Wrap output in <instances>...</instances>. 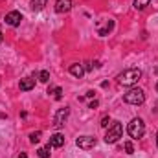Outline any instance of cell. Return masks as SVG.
<instances>
[{"label": "cell", "mask_w": 158, "mask_h": 158, "mask_svg": "<svg viewBox=\"0 0 158 158\" xmlns=\"http://www.w3.org/2000/svg\"><path fill=\"white\" fill-rule=\"evenodd\" d=\"M116 79H118L119 85H123V86H134L142 79V70L140 68H127Z\"/></svg>", "instance_id": "cell-1"}, {"label": "cell", "mask_w": 158, "mask_h": 158, "mask_svg": "<svg viewBox=\"0 0 158 158\" xmlns=\"http://www.w3.org/2000/svg\"><path fill=\"white\" fill-rule=\"evenodd\" d=\"M127 132L132 140H140L143 134H145V123L142 118H132L131 123L127 125Z\"/></svg>", "instance_id": "cell-2"}, {"label": "cell", "mask_w": 158, "mask_h": 158, "mask_svg": "<svg viewBox=\"0 0 158 158\" xmlns=\"http://www.w3.org/2000/svg\"><path fill=\"white\" fill-rule=\"evenodd\" d=\"M123 101L125 103H129V105H143V101H145V92L142 90V88H138V86H132L125 96H123Z\"/></svg>", "instance_id": "cell-3"}, {"label": "cell", "mask_w": 158, "mask_h": 158, "mask_svg": "<svg viewBox=\"0 0 158 158\" xmlns=\"http://www.w3.org/2000/svg\"><path fill=\"white\" fill-rule=\"evenodd\" d=\"M121 134H123V127H121V123H119V121H112V123L109 125V129H107L105 142H107V143H116L119 138H121Z\"/></svg>", "instance_id": "cell-4"}, {"label": "cell", "mask_w": 158, "mask_h": 158, "mask_svg": "<svg viewBox=\"0 0 158 158\" xmlns=\"http://www.w3.org/2000/svg\"><path fill=\"white\" fill-rule=\"evenodd\" d=\"M96 143H98V140H96L94 136H88V134H85V136H79L77 140H76V145H77L79 149H85V151H88V149H94V147H96Z\"/></svg>", "instance_id": "cell-5"}, {"label": "cell", "mask_w": 158, "mask_h": 158, "mask_svg": "<svg viewBox=\"0 0 158 158\" xmlns=\"http://www.w3.org/2000/svg\"><path fill=\"white\" fill-rule=\"evenodd\" d=\"M68 112H70L68 107H63V109H59V110L55 112V118H53V127H55V129H61V127L64 125V121L68 118Z\"/></svg>", "instance_id": "cell-6"}, {"label": "cell", "mask_w": 158, "mask_h": 158, "mask_svg": "<svg viewBox=\"0 0 158 158\" xmlns=\"http://www.w3.org/2000/svg\"><path fill=\"white\" fill-rule=\"evenodd\" d=\"M20 20H22V15L19 11H9L6 15V24H9V26H19Z\"/></svg>", "instance_id": "cell-7"}, {"label": "cell", "mask_w": 158, "mask_h": 158, "mask_svg": "<svg viewBox=\"0 0 158 158\" xmlns=\"http://www.w3.org/2000/svg\"><path fill=\"white\" fill-rule=\"evenodd\" d=\"M48 145H50V147H57V149H59V147H63V145H64V136H63L61 132L52 134V136H50V143H48Z\"/></svg>", "instance_id": "cell-8"}, {"label": "cell", "mask_w": 158, "mask_h": 158, "mask_svg": "<svg viewBox=\"0 0 158 158\" xmlns=\"http://www.w3.org/2000/svg\"><path fill=\"white\" fill-rule=\"evenodd\" d=\"M72 9V0H57L55 2V11L57 13H68Z\"/></svg>", "instance_id": "cell-9"}, {"label": "cell", "mask_w": 158, "mask_h": 158, "mask_svg": "<svg viewBox=\"0 0 158 158\" xmlns=\"http://www.w3.org/2000/svg\"><path fill=\"white\" fill-rule=\"evenodd\" d=\"M68 72L74 76V77L81 79L83 76H85V66L81 64V63H74V64H70V68H68Z\"/></svg>", "instance_id": "cell-10"}, {"label": "cell", "mask_w": 158, "mask_h": 158, "mask_svg": "<svg viewBox=\"0 0 158 158\" xmlns=\"http://www.w3.org/2000/svg\"><path fill=\"white\" fill-rule=\"evenodd\" d=\"M20 90L22 92H28V90H31L33 86H35V79L33 77H24V79H20Z\"/></svg>", "instance_id": "cell-11"}, {"label": "cell", "mask_w": 158, "mask_h": 158, "mask_svg": "<svg viewBox=\"0 0 158 158\" xmlns=\"http://www.w3.org/2000/svg\"><path fill=\"white\" fill-rule=\"evenodd\" d=\"M112 28H114V20H107V24H105V28H98V35H101V37H105V35H109L110 31H112Z\"/></svg>", "instance_id": "cell-12"}, {"label": "cell", "mask_w": 158, "mask_h": 158, "mask_svg": "<svg viewBox=\"0 0 158 158\" xmlns=\"http://www.w3.org/2000/svg\"><path fill=\"white\" fill-rule=\"evenodd\" d=\"M48 4V0H31V9L33 11H40V9H44V6Z\"/></svg>", "instance_id": "cell-13"}, {"label": "cell", "mask_w": 158, "mask_h": 158, "mask_svg": "<svg viewBox=\"0 0 158 158\" xmlns=\"http://www.w3.org/2000/svg\"><path fill=\"white\" fill-rule=\"evenodd\" d=\"M149 2H151V0H134L132 6H134V9H138V11H143V9L149 6Z\"/></svg>", "instance_id": "cell-14"}, {"label": "cell", "mask_w": 158, "mask_h": 158, "mask_svg": "<svg viewBox=\"0 0 158 158\" xmlns=\"http://www.w3.org/2000/svg\"><path fill=\"white\" fill-rule=\"evenodd\" d=\"M50 145H46V147H42V149H39L37 151V155H39V158H50Z\"/></svg>", "instance_id": "cell-15"}, {"label": "cell", "mask_w": 158, "mask_h": 158, "mask_svg": "<svg viewBox=\"0 0 158 158\" xmlns=\"http://www.w3.org/2000/svg\"><path fill=\"white\" fill-rule=\"evenodd\" d=\"M40 136H42V132H40V131L31 132V134H30V142H31V143H39V142H40Z\"/></svg>", "instance_id": "cell-16"}, {"label": "cell", "mask_w": 158, "mask_h": 158, "mask_svg": "<svg viewBox=\"0 0 158 158\" xmlns=\"http://www.w3.org/2000/svg\"><path fill=\"white\" fill-rule=\"evenodd\" d=\"M39 81L40 83H48V81H50V72H48V70H42L39 74Z\"/></svg>", "instance_id": "cell-17"}, {"label": "cell", "mask_w": 158, "mask_h": 158, "mask_svg": "<svg viewBox=\"0 0 158 158\" xmlns=\"http://www.w3.org/2000/svg\"><path fill=\"white\" fill-rule=\"evenodd\" d=\"M123 147H125V153H127V155H132V153H134V145H132V142H125Z\"/></svg>", "instance_id": "cell-18"}, {"label": "cell", "mask_w": 158, "mask_h": 158, "mask_svg": "<svg viewBox=\"0 0 158 158\" xmlns=\"http://www.w3.org/2000/svg\"><path fill=\"white\" fill-rule=\"evenodd\" d=\"M53 96H55V99H61V98H63V90H61L59 86H55V90H53Z\"/></svg>", "instance_id": "cell-19"}, {"label": "cell", "mask_w": 158, "mask_h": 158, "mask_svg": "<svg viewBox=\"0 0 158 158\" xmlns=\"http://www.w3.org/2000/svg\"><path fill=\"white\" fill-rule=\"evenodd\" d=\"M109 125H110V118H109V116H105V118L101 119V127H103V129H107Z\"/></svg>", "instance_id": "cell-20"}, {"label": "cell", "mask_w": 158, "mask_h": 158, "mask_svg": "<svg viewBox=\"0 0 158 158\" xmlns=\"http://www.w3.org/2000/svg\"><path fill=\"white\" fill-rule=\"evenodd\" d=\"M92 70H94L92 63H85V72H92Z\"/></svg>", "instance_id": "cell-21"}, {"label": "cell", "mask_w": 158, "mask_h": 158, "mask_svg": "<svg viewBox=\"0 0 158 158\" xmlns=\"http://www.w3.org/2000/svg\"><path fill=\"white\" fill-rule=\"evenodd\" d=\"M98 99H94V101H90V105H88V109H98Z\"/></svg>", "instance_id": "cell-22"}, {"label": "cell", "mask_w": 158, "mask_h": 158, "mask_svg": "<svg viewBox=\"0 0 158 158\" xmlns=\"http://www.w3.org/2000/svg\"><path fill=\"white\" fill-rule=\"evenodd\" d=\"M94 96H96V92H94V90H88V92H86V98H94Z\"/></svg>", "instance_id": "cell-23"}, {"label": "cell", "mask_w": 158, "mask_h": 158, "mask_svg": "<svg viewBox=\"0 0 158 158\" xmlns=\"http://www.w3.org/2000/svg\"><path fill=\"white\" fill-rule=\"evenodd\" d=\"M17 158H28V155H26V153H20V155H19Z\"/></svg>", "instance_id": "cell-24"}, {"label": "cell", "mask_w": 158, "mask_h": 158, "mask_svg": "<svg viewBox=\"0 0 158 158\" xmlns=\"http://www.w3.org/2000/svg\"><path fill=\"white\" fill-rule=\"evenodd\" d=\"M156 147H158V131H156Z\"/></svg>", "instance_id": "cell-25"}, {"label": "cell", "mask_w": 158, "mask_h": 158, "mask_svg": "<svg viewBox=\"0 0 158 158\" xmlns=\"http://www.w3.org/2000/svg\"><path fill=\"white\" fill-rule=\"evenodd\" d=\"M155 74H156V76H158V66H156V68H155Z\"/></svg>", "instance_id": "cell-26"}, {"label": "cell", "mask_w": 158, "mask_h": 158, "mask_svg": "<svg viewBox=\"0 0 158 158\" xmlns=\"http://www.w3.org/2000/svg\"><path fill=\"white\" fill-rule=\"evenodd\" d=\"M0 42H2V30H0Z\"/></svg>", "instance_id": "cell-27"}, {"label": "cell", "mask_w": 158, "mask_h": 158, "mask_svg": "<svg viewBox=\"0 0 158 158\" xmlns=\"http://www.w3.org/2000/svg\"><path fill=\"white\" fill-rule=\"evenodd\" d=\"M0 118H6V116H4V114H0Z\"/></svg>", "instance_id": "cell-28"}, {"label": "cell", "mask_w": 158, "mask_h": 158, "mask_svg": "<svg viewBox=\"0 0 158 158\" xmlns=\"http://www.w3.org/2000/svg\"><path fill=\"white\" fill-rule=\"evenodd\" d=\"M156 92H158V81H156Z\"/></svg>", "instance_id": "cell-29"}]
</instances>
